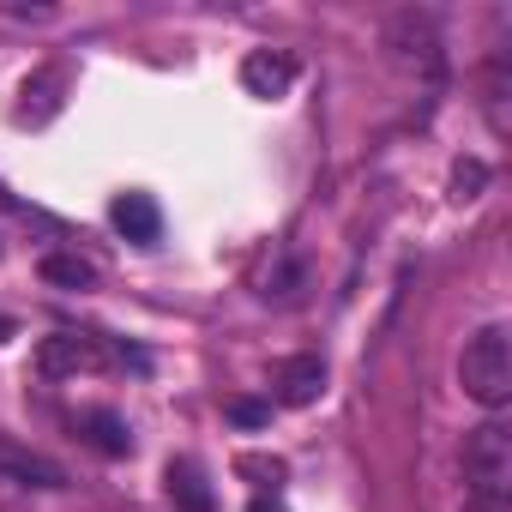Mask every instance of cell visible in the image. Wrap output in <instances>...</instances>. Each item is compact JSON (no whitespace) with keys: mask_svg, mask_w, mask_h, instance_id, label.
<instances>
[{"mask_svg":"<svg viewBox=\"0 0 512 512\" xmlns=\"http://www.w3.org/2000/svg\"><path fill=\"white\" fill-rule=\"evenodd\" d=\"M7 338H13V320H0V344H7Z\"/></svg>","mask_w":512,"mask_h":512,"instance_id":"ac0fdd59","label":"cell"},{"mask_svg":"<svg viewBox=\"0 0 512 512\" xmlns=\"http://www.w3.org/2000/svg\"><path fill=\"white\" fill-rule=\"evenodd\" d=\"M458 386L470 404L482 410H500L512 398V344H506V326H482L464 356H458Z\"/></svg>","mask_w":512,"mask_h":512,"instance_id":"6da1fadb","label":"cell"},{"mask_svg":"<svg viewBox=\"0 0 512 512\" xmlns=\"http://www.w3.org/2000/svg\"><path fill=\"white\" fill-rule=\"evenodd\" d=\"M79 434H85L97 452H109V458H127V452H133V434H127V422H121L115 410H79Z\"/></svg>","mask_w":512,"mask_h":512,"instance_id":"30bf717a","label":"cell"},{"mask_svg":"<svg viewBox=\"0 0 512 512\" xmlns=\"http://www.w3.org/2000/svg\"><path fill=\"white\" fill-rule=\"evenodd\" d=\"M488 127L494 133H512V115H506V67L488 73Z\"/></svg>","mask_w":512,"mask_h":512,"instance_id":"7c38bea8","label":"cell"},{"mask_svg":"<svg viewBox=\"0 0 512 512\" xmlns=\"http://www.w3.org/2000/svg\"><path fill=\"white\" fill-rule=\"evenodd\" d=\"M109 362V350L85 332H49L37 344V374L43 380H73V374H97Z\"/></svg>","mask_w":512,"mask_h":512,"instance_id":"3957f363","label":"cell"},{"mask_svg":"<svg viewBox=\"0 0 512 512\" xmlns=\"http://www.w3.org/2000/svg\"><path fill=\"white\" fill-rule=\"evenodd\" d=\"M464 512H512V500H470Z\"/></svg>","mask_w":512,"mask_h":512,"instance_id":"2e32d148","label":"cell"},{"mask_svg":"<svg viewBox=\"0 0 512 512\" xmlns=\"http://www.w3.org/2000/svg\"><path fill=\"white\" fill-rule=\"evenodd\" d=\"M326 392V362L320 356H290V362H278V404H314Z\"/></svg>","mask_w":512,"mask_h":512,"instance_id":"52a82bcc","label":"cell"},{"mask_svg":"<svg viewBox=\"0 0 512 512\" xmlns=\"http://www.w3.org/2000/svg\"><path fill=\"white\" fill-rule=\"evenodd\" d=\"M235 470H241V476H266L272 488L284 482V464H278V458H235Z\"/></svg>","mask_w":512,"mask_h":512,"instance_id":"9a60e30c","label":"cell"},{"mask_svg":"<svg viewBox=\"0 0 512 512\" xmlns=\"http://www.w3.org/2000/svg\"><path fill=\"white\" fill-rule=\"evenodd\" d=\"M223 416H229L235 428H266V422H272V404H260V398H229Z\"/></svg>","mask_w":512,"mask_h":512,"instance_id":"4fadbf2b","label":"cell"},{"mask_svg":"<svg viewBox=\"0 0 512 512\" xmlns=\"http://www.w3.org/2000/svg\"><path fill=\"white\" fill-rule=\"evenodd\" d=\"M43 278H49L55 290H91V284H97V266L79 260V253H49V260H43Z\"/></svg>","mask_w":512,"mask_h":512,"instance_id":"8fae6325","label":"cell"},{"mask_svg":"<svg viewBox=\"0 0 512 512\" xmlns=\"http://www.w3.org/2000/svg\"><path fill=\"white\" fill-rule=\"evenodd\" d=\"M296 85V55L290 49H253L247 61H241V91L247 97H284Z\"/></svg>","mask_w":512,"mask_h":512,"instance_id":"277c9868","label":"cell"},{"mask_svg":"<svg viewBox=\"0 0 512 512\" xmlns=\"http://www.w3.org/2000/svg\"><path fill=\"white\" fill-rule=\"evenodd\" d=\"M247 512H284V506H278V500H266V494H260V500H253V506H247Z\"/></svg>","mask_w":512,"mask_h":512,"instance_id":"e0dca14e","label":"cell"},{"mask_svg":"<svg viewBox=\"0 0 512 512\" xmlns=\"http://www.w3.org/2000/svg\"><path fill=\"white\" fill-rule=\"evenodd\" d=\"M0 482H19V488H67V470L19 440L0 434Z\"/></svg>","mask_w":512,"mask_h":512,"instance_id":"5b68a950","label":"cell"},{"mask_svg":"<svg viewBox=\"0 0 512 512\" xmlns=\"http://www.w3.org/2000/svg\"><path fill=\"white\" fill-rule=\"evenodd\" d=\"M61 91H67V67H43V73H31V79L19 85V97H25V103H19V121H31V127L49 121V115L61 109Z\"/></svg>","mask_w":512,"mask_h":512,"instance_id":"ba28073f","label":"cell"},{"mask_svg":"<svg viewBox=\"0 0 512 512\" xmlns=\"http://www.w3.org/2000/svg\"><path fill=\"white\" fill-rule=\"evenodd\" d=\"M109 223H115L133 247H157V235H163V211H157L151 193H121V199L109 205Z\"/></svg>","mask_w":512,"mask_h":512,"instance_id":"8992f818","label":"cell"},{"mask_svg":"<svg viewBox=\"0 0 512 512\" xmlns=\"http://www.w3.org/2000/svg\"><path fill=\"white\" fill-rule=\"evenodd\" d=\"M163 482H169V500H175L181 512H217V500H211V482H205V470H199L193 458H169Z\"/></svg>","mask_w":512,"mask_h":512,"instance_id":"9c48e42d","label":"cell"},{"mask_svg":"<svg viewBox=\"0 0 512 512\" xmlns=\"http://www.w3.org/2000/svg\"><path fill=\"white\" fill-rule=\"evenodd\" d=\"M482 181H488V169H482L476 157H470V163H458V169H452V199H476V193H482Z\"/></svg>","mask_w":512,"mask_h":512,"instance_id":"5bb4252c","label":"cell"},{"mask_svg":"<svg viewBox=\"0 0 512 512\" xmlns=\"http://www.w3.org/2000/svg\"><path fill=\"white\" fill-rule=\"evenodd\" d=\"M464 476H470V500L512 494V428L500 416H488L482 428L464 434Z\"/></svg>","mask_w":512,"mask_h":512,"instance_id":"7a4b0ae2","label":"cell"}]
</instances>
